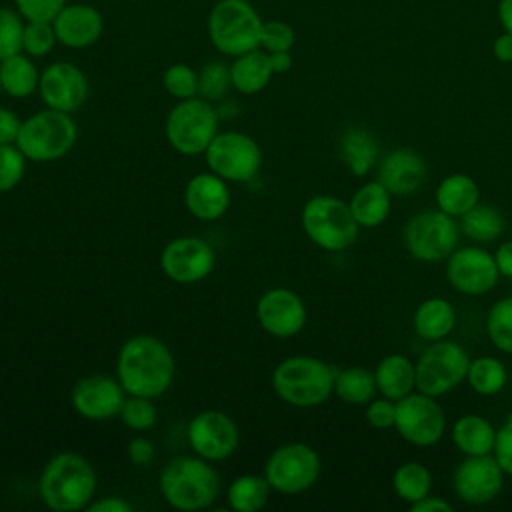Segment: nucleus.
<instances>
[{
	"label": "nucleus",
	"instance_id": "obj_4",
	"mask_svg": "<svg viewBox=\"0 0 512 512\" xmlns=\"http://www.w3.org/2000/svg\"><path fill=\"white\" fill-rule=\"evenodd\" d=\"M336 368L314 356H290L272 370V388L280 400L296 408L324 404L334 392Z\"/></svg>",
	"mask_w": 512,
	"mask_h": 512
},
{
	"label": "nucleus",
	"instance_id": "obj_36",
	"mask_svg": "<svg viewBox=\"0 0 512 512\" xmlns=\"http://www.w3.org/2000/svg\"><path fill=\"white\" fill-rule=\"evenodd\" d=\"M466 382L480 396H494L504 390L508 382V370L496 356H480L470 360Z\"/></svg>",
	"mask_w": 512,
	"mask_h": 512
},
{
	"label": "nucleus",
	"instance_id": "obj_54",
	"mask_svg": "<svg viewBox=\"0 0 512 512\" xmlns=\"http://www.w3.org/2000/svg\"><path fill=\"white\" fill-rule=\"evenodd\" d=\"M270 62H272V70L274 74H284L292 68V56L290 50L286 52H270Z\"/></svg>",
	"mask_w": 512,
	"mask_h": 512
},
{
	"label": "nucleus",
	"instance_id": "obj_2",
	"mask_svg": "<svg viewBox=\"0 0 512 512\" xmlns=\"http://www.w3.org/2000/svg\"><path fill=\"white\" fill-rule=\"evenodd\" d=\"M96 492V472L92 464L76 452L52 456L38 478L42 502L56 512L84 510Z\"/></svg>",
	"mask_w": 512,
	"mask_h": 512
},
{
	"label": "nucleus",
	"instance_id": "obj_5",
	"mask_svg": "<svg viewBox=\"0 0 512 512\" xmlns=\"http://www.w3.org/2000/svg\"><path fill=\"white\" fill-rule=\"evenodd\" d=\"M300 222L308 240L326 252H342L350 248L360 230L350 204L328 194L312 196L302 206Z\"/></svg>",
	"mask_w": 512,
	"mask_h": 512
},
{
	"label": "nucleus",
	"instance_id": "obj_32",
	"mask_svg": "<svg viewBox=\"0 0 512 512\" xmlns=\"http://www.w3.org/2000/svg\"><path fill=\"white\" fill-rule=\"evenodd\" d=\"M506 230L502 212L490 204L478 202L472 210L460 216V232L476 244H488L500 238Z\"/></svg>",
	"mask_w": 512,
	"mask_h": 512
},
{
	"label": "nucleus",
	"instance_id": "obj_34",
	"mask_svg": "<svg viewBox=\"0 0 512 512\" xmlns=\"http://www.w3.org/2000/svg\"><path fill=\"white\" fill-rule=\"evenodd\" d=\"M334 392L346 404H354V406L368 404L378 392L374 372H370L364 366H350V368L338 370L334 380Z\"/></svg>",
	"mask_w": 512,
	"mask_h": 512
},
{
	"label": "nucleus",
	"instance_id": "obj_55",
	"mask_svg": "<svg viewBox=\"0 0 512 512\" xmlns=\"http://www.w3.org/2000/svg\"><path fill=\"white\" fill-rule=\"evenodd\" d=\"M498 20L504 32L512 34V0H500L498 4Z\"/></svg>",
	"mask_w": 512,
	"mask_h": 512
},
{
	"label": "nucleus",
	"instance_id": "obj_44",
	"mask_svg": "<svg viewBox=\"0 0 512 512\" xmlns=\"http://www.w3.org/2000/svg\"><path fill=\"white\" fill-rule=\"evenodd\" d=\"M260 46L266 52H286L294 46V30L286 22L270 20L262 24Z\"/></svg>",
	"mask_w": 512,
	"mask_h": 512
},
{
	"label": "nucleus",
	"instance_id": "obj_47",
	"mask_svg": "<svg viewBox=\"0 0 512 512\" xmlns=\"http://www.w3.org/2000/svg\"><path fill=\"white\" fill-rule=\"evenodd\" d=\"M366 422L376 430L394 428L396 422V402L390 398H378L370 400L366 408Z\"/></svg>",
	"mask_w": 512,
	"mask_h": 512
},
{
	"label": "nucleus",
	"instance_id": "obj_12",
	"mask_svg": "<svg viewBox=\"0 0 512 512\" xmlns=\"http://www.w3.org/2000/svg\"><path fill=\"white\" fill-rule=\"evenodd\" d=\"M208 170L226 182H248L262 166L258 142L238 130L218 132L204 152Z\"/></svg>",
	"mask_w": 512,
	"mask_h": 512
},
{
	"label": "nucleus",
	"instance_id": "obj_20",
	"mask_svg": "<svg viewBox=\"0 0 512 512\" xmlns=\"http://www.w3.org/2000/svg\"><path fill=\"white\" fill-rule=\"evenodd\" d=\"M38 92L48 108L70 114L86 102L88 80L78 66L70 62H56L40 74Z\"/></svg>",
	"mask_w": 512,
	"mask_h": 512
},
{
	"label": "nucleus",
	"instance_id": "obj_48",
	"mask_svg": "<svg viewBox=\"0 0 512 512\" xmlns=\"http://www.w3.org/2000/svg\"><path fill=\"white\" fill-rule=\"evenodd\" d=\"M126 452H128V460H130L134 466H140V468L148 466V464L154 460V456H156L154 442H152L150 438H146V436H136V438H132V440L128 442Z\"/></svg>",
	"mask_w": 512,
	"mask_h": 512
},
{
	"label": "nucleus",
	"instance_id": "obj_19",
	"mask_svg": "<svg viewBox=\"0 0 512 512\" xmlns=\"http://www.w3.org/2000/svg\"><path fill=\"white\" fill-rule=\"evenodd\" d=\"M126 400V390L118 378L106 374H90L80 378L72 392V408L86 420L102 422L112 420L120 414V408Z\"/></svg>",
	"mask_w": 512,
	"mask_h": 512
},
{
	"label": "nucleus",
	"instance_id": "obj_25",
	"mask_svg": "<svg viewBox=\"0 0 512 512\" xmlns=\"http://www.w3.org/2000/svg\"><path fill=\"white\" fill-rule=\"evenodd\" d=\"M412 326H414L416 334L424 340H430V342L442 340L456 326V310L442 296L426 298L414 310Z\"/></svg>",
	"mask_w": 512,
	"mask_h": 512
},
{
	"label": "nucleus",
	"instance_id": "obj_46",
	"mask_svg": "<svg viewBox=\"0 0 512 512\" xmlns=\"http://www.w3.org/2000/svg\"><path fill=\"white\" fill-rule=\"evenodd\" d=\"M492 456L504 470V474L512 476V414L506 416V420L496 430V442Z\"/></svg>",
	"mask_w": 512,
	"mask_h": 512
},
{
	"label": "nucleus",
	"instance_id": "obj_13",
	"mask_svg": "<svg viewBox=\"0 0 512 512\" xmlns=\"http://www.w3.org/2000/svg\"><path fill=\"white\" fill-rule=\"evenodd\" d=\"M394 428L406 442L426 448L444 436L446 416L434 396L416 390L396 400Z\"/></svg>",
	"mask_w": 512,
	"mask_h": 512
},
{
	"label": "nucleus",
	"instance_id": "obj_51",
	"mask_svg": "<svg viewBox=\"0 0 512 512\" xmlns=\"http://www.w3.org/2000/svg\"><path fill=\"white\" fill-rule=\"evenodd\" d=\"M410 510L412 512H452L454 506L446 498H442V496L428 494V496L420 498L418 502L410 504Z\"/></svg>",
	"mask_w": 512,
	"mask_h": 512
},
{
	"label": "nucleus",
	"instance_id": "obj_37",
	"mask_svg": "<svg viewBox=\"0 0 512 512\" xmlns=\"http://www.w3.org/2000/svg\"><path fill=\"white\" fill-rule=\"evenodd\" d=\"M486 334L490 342L506 354H512V296L500 298L486 316Z\"/></svg>",
	"mask_w": 512,
	"mask_h": 512
},
{
	"label": "nucleus",
	"instance_id": "obj_45",
	"mask_svg": "<svg viewBox=\"0 0 512 512\" xmlns=\"http://www.w3.org/2000/svg\"><path fill=\"white\" fill-rule=\"evenodd\" d=\"M18 12L26 20H40V22H54L58 12L66 6V0H14Z\"/></svg>",
	"mask_w": 512,
	"mask_h": 512
},
{
	"label": "nucleus",
	"instance_id": "obj_39",
	"mask_svg": "<svg viewBox=\"0 0 512 512\" xmlns=\"http://www.w3.org/2000/svg\"><path fill=\"white\" fill-rule=\"evenodd\" d=\"M118 416L124 422V426H128L130 430L144 432V430H148L156 424L158 412H156V406H154L152 398L128 394Z\"/></svg>",
	"mask_w": 512,
	"mask_h": 512
},
{
	"label": "nucleus",
	"instance_id": "obj_52",
	"mask_svg": "<svg viewBox=\"0 0 512 512\" xmlns=\"http://www.w3.org/2000/svg\"><path fill=\"white\" fill-rule=\"evenodd\" d=\"M494 260L498 266L500 276L504 278H512V240L502 242L496 252H494Z\"/></svg>",
	"mask_w": 512,
	"mask_h": 512
},
{
	"label": "nucleus",
	"instance_id": "obj_9",
	"mask_svg": "<svg viewBox=\"0 0 512 512\" xmlns=\"http://www.w3.org/2000/svg\"><path fill=\"white\" fill-rule=\"evenodd\" d=\"M468 352L452 340L432 342L416 362V390L428 396H444L466 380Z\"/></svg>",
	"mask_w": 512,
	"mask_h": 512
},
{
	"label": "nucleus",
	"instance_id": "obj_3",
	"mask_svg": "<svg viewBox=\"0 0 512 512\" xmlns=\"http://www.w3.org/2000/svg\"><path fill=\"white\" fill-rule=\"evenodd\" d=\"M162 498L176 510L208 508L220 492L216 468L200 456H180L166 464L158 478Z\"/></svg>",
	"mask_w": 512,
	"mask_h": 512
},
{
	"label": "nucleus",
	"instance_id": "obj_42",
	"mask_svg": "<svg viewBox=\"0 0 512 512\" xmlns=\"http://www.w3.org/2000/svg\"><path fill=\"white\" fill-rule=\"evenodd\" d=\"M24 24L14 10L0 8V62L22 52Z\"/></svg>",
	"mask_w": 512,
	"mask_h": 512
},
{
	"label": "nucleus",
	"instance_id": "obj_21",
	"mask_svg": "<svg viewBox=\"0 0 512 512\" xmlns=\"http://www.w3.org/2000/svg\"><path fill=\"white\" fill-rule=\"evenodd\" d=\"M376 180L392 196H410L426 180V160L412 148H396L378 160Z\"/></svg>",
	"mask_w": 512,
	"mask_h": 512
},
{
	"label": "nucleus",
	"instance_id": "obj_38",
	"mask_svg": "<svg viewBox=\"0 0 512 512\" xmlns=\"http://www.w3.org/2000/svg\"><path fill=\"white\" fill-rule=\"evenodd\" d=\"M232 86L230 66L224 62H208L198 72V96L216 102L222 100Z\"/></svg>",
	"mask_w": 512,
	"mask_h": 512
},
{
	"label": "nucleus",
	"instance_id": "obj_11",
	"mask_svg": "<svg viewBox=\"0 0 512 512\" xmlns=\"http://www.w3.org/2000/svg\"><path fill=\"white\" fill-rule=\"evenodd\" d=\"M320 456L304 442L278 446L264 464V476L272 490L280 494H298L312 488L320 476Z\"/></svg>",
	"mask_w": 512,
	"mask_h": 512
},
{
	"label": "nucleus",
	"instance_id": "obj_17",
	"mask_svg": "<svg viewBox=\"0 0 512 512\" xmlns=\"http://www.w3.org/2000/svg\"><path fill=\"white\" fill-rule=\"evenodd\" d=\"M504 486V470L492 454L466 456L454 470L452 488L458 500L482 506L492 502Z\"/></svg>",
	"mask_w": 512,
	"mask_h": 512
},
{
	"label": "nucleus",
	"instance_id": "obj_18",
	"mask_svg": "<svg viewBox=\"0 0 512 512\" xmlns=\"http://www.w3.org/2000/svg\"><path fill=\"white\" fill-rule=\"evenodd\" d=\"M258 324L274 338L296 336L308 318L304 300L286 286L268 288L256 302Z\"/></svg>",
	"mask_w": 512,
	"mask_h": 512
},
{
	"label": "nucleus",
	"instance_id": "obj_53",
	"mask_svg": "<svg viewBox=\"0 0 512 512\" xmlns=\"http://www.w3.org/2000/svg\"><path fill=\"white\" fill-rule=\"evenodd\" d=\"M492 52L496 56V60L510 64L512 62V34L510 32H502L500 36H496L494 44H492Z\"/></svg>",
	"mask_w": 512,
	"mask_h": 512
},
{
	"label": "nucleus",
	"instance_id": "obj_14",
	"mask_svg": "<svg viewBox=\"0 0 512 512\" xmlns=\"http://www.w3.org/2000/svg\"><path fill=\"white\" fill-rule=\"evenodd\" d=\"M446 278L456 292L482 296L496 288L500 272L494 254L480 246H464L446 258Z\"/></svg>",
	"mask_w": 512,
	"mask_h": 512
},
{
	"label": "nucleus",
	"instance_id": "obj_23",
	"mask_svg": "<svg viewBox=\"0 0 512 512\" xmlns=\"http://www.w3.org/2000/svg\"><path fill=\"white\" fill-rule=\"evenodd\" d=\"M52 24L58 42L68 48H86L94 44L104 28L100 12L88 4L64 6Z\"/></svg>",
	"mask_w": 512,
	"mask_h": 512
},
{
	"label": "nucleus",
	"instance_id": "obj_43",
	"mask_svg": "<svg viewBox=\"0 0 512 512\" xmlns=\"http://www.w3.org/2000/svg\"><path fill=\"white\" fill-rule=\"evenodd\" d=\"M162 82H164L166 92L178 100L198 96V72H194L186 64H172L164 72Z\"/></svg>",
	"mask_w": 512,
	"mask_h": 512
},
{
	"label": "nucleus",
	"instance_id": "obj_41",
	"mask_svg": "<svg viewBox=\"0 0 512 512\" xmlns=\"http://www.w3.org/2000/svg\"><path fill=\"white\" fill-rule=\"evenodd\" d=\"M56 30L52 22H40V20H28L24 26V38H22V50L30 56H46L54 44H56Z\"/></svg>",
	"mask_w": 512,
	"mask_h": 512
},
{
	"label": "nucleus",
	"instance_id": "obj_8",
	"mask_svg": "<svg viewBox=\"0 0 512 512\" xmlns=\"http://www.w3.org/2000/svg\"><path fill=\"white\" fill-rule=\"evenodd\" d=\"M262 20L246 0H220L208 18L212 44L228 56H240L260 46Z\"/></svg>",
	"mask_w": 512,
	"mask_h": 512
},
{
	"label": "nucleus",
	"instance_id": "obj_6",
	"mask_svg": "<svg viewBox=\"0 0 512 512\" xmlns=\"http://www.w3.org/2000/svg\"><path fill=\"white\" fill-rule=\"evenodd\" d=\"M76 138L78 128L72 116L46 108L22 122L16 146L32 162H54L74 148Z\"/></svg>",
	"mask_w": 512,
	"mask_h": 512
},
{
	"label": "nucleus",
	"instance_id": "obj_10",
	"mask_svg": "<svg viewBox=\"0 0 512 512\" xmlns=\"http://www.w3.org/2000/svg\"><path fill=\"white\" fill-rule=\"evenodd\" d=\"M460 240V224L442 210H426L412 216L404 226V244L412 258L420 262H442Z\"/></svg>",
	"mask_w": 512,
	"mask_h": 512
},
{
	"label": "nucleus",
	"instance_id": "obj_31",
	"mask_svg": "<svg viewBox=\"0 0 512 512\" xmlns=\"http://www.w3.org/2000/svg\"><path fill=\"white\" fill-rule=\"evenodd\" d=\"M40 72L24 54H14L0 62V88L12 98H26L38 90Z\"/></svg>",
	"mask_w": 512,
	"mask_h": 512
},
{
	"label": "nucleus",
	"instance_id": "obj_28",
	"mask_svg": "<svg viewBox=\"0 0 512 512\" xmlns=\"http://www.w3.org/2000/svg\"><path fill=\"white\" fill-rule=\"evenodd\" d=\"M480 202V188L476 180L468 174H450L436 186V206L438 210L460 218Z\"/></svg>",
	"mask_w": 512,
	"mask_h": 512
},
{
	"label": "nucleus",
	"instance_id": "obj_50",
	"mask_svg": "<svg viewBox=\"0 0 512 512\" xmlns=\"http://www.w3.org/2000/svg\"><path fill=\"white\" fill-rule=\"evenodd\" d=\"M86 510H90V512H130L132 506L120 496H106V498L92 500L86 506Z\"/></svg>",
	"mask_w": 512,
	"mask_h": 512
},
{
	"label": "nucleus",
	"instance_id": "obj_15",
	"mask_svg": "<svg viewBox=\"0 0 512 512\" xmlns=\"http://www.w3.org/2000/svg\"><path fill=\"white\" fill-rule=\"evenodd\" d=\"M188 444L196 456L220 462L238 448L240 432L236 422L220 410H202L188 424Z\"/></svg>",
	"mask_w": 512,
	"mask_h": 512
},
{
	"label": "nucleus",
	"instance_id": "obj_27",
	"mask_svg": "<svg viewBox=\"0 0 512 512\" xmlns=\"http://www.w3.org/2000/svg\"><path fill=\"white\" fill-rule=\"evenodd\" d=\"M340 158L354 176H366L380 160L378 140L366 128L352 126L340 138Z\"/></svg>",
	"mask_w": 512,
	"mask_h": 512
},
{
	"label": "nucleus",
	"instance_id": "obj_22",
	"mask_svg": "<svg viewBox=\"0 0 512 512\" xmlns=\"http://www.w3.org/2000/svg\"><path fill=\"white\" fill-rule=\"evenodd\" d=\"M184 204L188 212L204 222L218 220L230 206V192L226 180L214 172L194 174L184 188Z\"/></svg>",
	"mask_w": 512,
	"mask_h": 512
},
{
	"label": "nucleus",
	"instance_id": "obj_16",
	"mask_svg": "<svg viewBox=\"0 0 512 512\" xmlns=\"http://www.w3.org/2000/svg\"><path fill=\"white\" fill-rule=\"evenodd\" d=\"M216 266L212 246L198 236H178L160 254L162 272L178 284H194L210 276Z\"/></svg>",
	"mask_w": 512,
	"mask_h": 512
},
{
	"label": "nucleus",
	"instance_id": "obj_29",
	"mask_svg": "<svg viewBox=\"0 0 512 512\" xmlns=\"http://www.w3.org/2000/svg\"><path fill=\"white\" fill-rule=\"evenodd\" d=\"M232 74V86L242 94H258L264 90L274 74L270 52L266 50H250L246 54L236 56V60L230 66Z\"/></svg>",
	"mask_w": 512,
	"mask_h": 512
},
{
	"label": "nucleus",
	"instance_id": "obj_26",
	"mask_svg": "<svg viewBox=\"0 0 512 512\" xmlns=\"http://www.w3.org/2000/svg\"><path fill=\"white\" fill-rule=\"evenodd\" d=\"M452 442L464 456L492 454L496 428L480 414H464L452 424Z\"/></svg>",
	"mask_w": 512,
	"mask_h": 512
},
{
	"label": "nucleus",
	"instance_id": "obj_35",
	"mask_svg": "<svg viewBox=\"0 0 512 512\" xmlns=\"http://www.w3.org/2000/svg\"><path fill=\"white\" fill-rule=\"evenodd\" d=\"M394 492L408 506L428 496L432 490V472L422 462H404L396 468L392 476Z\"/></svg>",
	"mask_w": 512,
	"mask_h": 512
},
{
	"label": "nucleus",
	"instance_id": "obj_7",
	"mask_svg": "<svg viewBox=\"0 0 512 512\" xmlns=\"http://www.w3.org/2000/svg\"><path fill=\"white\" fill-rule=\"evenodd\" d=\"M220 116L212 102L192 96L186 100H180L166 118V138L168 144L184 154V156H196L204 154L208 144L214 140V136L220 132Z\"/></svg>",
	"mask_w": 512,
	"mask_h": 512
},
{
	"label": "nucleus",
	"instance_id": "obj_40",
	"mask_svg": "<svg viewBox=\"0 0 512 512\" xmlns=\"http://www.w3.org/2000/svg\"><path fill=\"white\" fill-rule=\"evenodd\" d=\"M26 160L16 144H0V194L14 190L22 182Z\"/></svg>",
	"mask_w": 512,
	"mask_h": 512
},
{
	"label": "nucleus",
	"instance_id": "obj_24",
	"mask_svg": "<svg viewBox=\"0 0 512 512\" xmlns=\"http://www.w3.org/2000/svg\"><path fill=\"white\" fill-rule=\"evenodd\" d=\"M378 392L384 398L400 400L416 388V364L404 354L384 356L374 370Z\"/></svg>",
	"mask_w": 512,
	"mask_h": 512
},
{
	"label": "nucleus",
	"instance_id": "obj_30",
	"mask_svg": "<svg viewBox=\"0 0 512 512\" xmlns=\"http://www.w3.org/2000/svg\"><path fill=\"white\" fill-rule=\"evenodd\" d=\"M390 192L378 180L364 182L350 198V210L360 228H376L390 214Z\"/></svg>",
	"mask_w": 512,
	"mask_h": 512
},
{
	"label": "nucleus",
	"instance_id": "obj_49",
	"mask_svg": "<svg viewBox=\"0 0 512 512\" xmlns=\"http://www.w3.org/2000/svg\"><path fill=\"white\" fill-rule=\"evenodd\" d=\"M20 126V118L12 110L0 106V144H16Z\"/></svg>",
	"mask_w": 512,
	"mask_h": 512
},
{
	"label": "nucleus",
	"instance_id": "obj_1",
	"mask_svg": "<svg viewBox=\"0 0 512 512\" xmlns=\"http://www.w3.org/2000/svg\"><path fill=\"white\" fill-rule=\"evenodd\" d=\"M174 370L176 364L170 348L156 336H132L118 350L116 378L126 394L162 396L174 380Z\"/></svg>",
	"mask_w": 512,
	"mask_h": 512
},
{
	"label": "nucleus",
	"instance_id": "obj_33",
	"mask_svg": "<svg viewBox=\"0 0 512 512\" xmlns=\"http://www.w3.org/2000/svg\"><path fill=\"white\" fill-rule=\"evenodd\" d=\"M270 490L272 488L264 474H242L228 486L226 500L236 512H258L266 506Z\"/></svg>",
	"mask_w": 512,
	"mask_h": 512
}]
</instances>
